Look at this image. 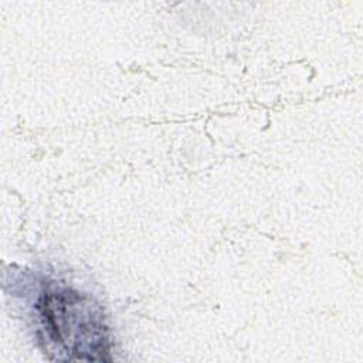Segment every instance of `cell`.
<instances>
[{"label": "cell", "instance_id": "1", "mask_svg": "<svg viewBox=\"0 0 363 363\" xmlns=\"http://www.w3.org/2000/svg\"><path fill=\"white\" fill-rule=\"evenodd\" d=\"M47 339L67 360H109V330L102 311L86 295L51 284L38 302Z\"/></svg>", "mask_w": 363, "mask_h": 363}]
</instances>
